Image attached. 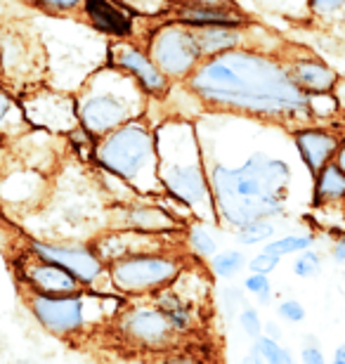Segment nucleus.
<instances>
[{
	"mask_svg": "<svg viewBox=\"0 0 345 364\" xmlns=\"http://www.w3.org/2000/svg\"><path fill=\"white\" fill-rule=\"evenodd\" d=\"M185 83L216 114H239L289 130L312 121L307 92L293 81L286 62L253 48L208 57Z\"/></svg>",
	"mask_w": 345,
	"mask_h": 364,
	"instance_id": "obj_1",
	"label": "nucleus"
},
{
	"mask_svg": "<svg viewBox=\"0 0 345 364\" xmlns=\"http://www.w3.org/2000/svg\"><path fill=\"white\" fill-rule=\"evenodd\" d=\"M216 213L225 225L241 230L255 220L284 215L293 178L291 164L267 151H251L239 166L206 161Z\"/></svg>",
	"mask_w": 345,
	"mask_h": 364,
	"instance_id": "obj_2",
	"label": "nucleus"
},
{
	"mask_svg": "<svg viewBox=\"0 0 345 364\" xmlns=\"http://www.w3.org/2000/svg\"><path fill=\"white\" fill-rule=\"evenodd\" d=\"M154 135L164 189L182 206L196 210V215L213 220L218 213L196 126L187 116H171L154 128Z\"/></svg>",
	"mask_w": 345,
	"mask_h": 364,
	"instance_id": "obj_3",
	"label": "nucleus"
},
{
	"mask_svg": "<svg viewBox=\"0 0 345 364\" xmlns=\"http://www.w3.org/2000/svg\"><path fill=\"white\" fill-rule=\"evenodd\" d=\"M147 97L149 95L133 76L109 64L87 78L83 90L73 97L78 126L85 128L95 140H100L112 130L142 119L147 112Z\"/></svg>",
	"mask_w": 345,
	"mask_h": 364,
	"instance_id": "obj_4",
	"label": "nucleus"
},
{
	"mask_svg": "<svg viewBox=\"0 0 345 364\" xmlns=\"http://www.w3.org/2000/svg\"><path fill=\"white\" fill-rule=\"evenodd\" d=\"M92 154L102 168L126 180L135 192L154 194L164 189L159 178L156 135L144 119H135L95 140Z\"/></svg>",
	"mask_w": 345,
	"mask_h": 364,
	"instance_id": "obj_5",
	"label": "nucleus"
},
{
	"mask_svg": "<svg viewBox=\"0 0 345 364\" xmlns=\"http://www.w3.org/2000/svg\"><path fill=\"white\" fill-rule=\"evenodd\" d=\"M147 53L171 81H187L203 62L196 31L175 19L164 21L149 33Z\"/></svg>",
	"mask_w": 345,
	"mask_h": 364,
	"instance_id": "obj_6",
	"label": "nucleus"
},
{
	"mask_svg": "<svg viewBox=\"0 0 345 364\" xmlns=\"http://www.w3.org/2000/svg\"><path fill=\"white\" fill-rule=\"evenodd\" d=\"M180 272V263L161 253H133L112 263V282L126 294H144L171 284Z\"/></svg>",
	"mask_w": 345,
	"mask_h": 364,
	"instance_id": "obj_7",
	"label": "nucleus"
},
{
	"mask_svg": "<svg viewBox=\"0 0 345 364\" xmlns=\"http://www.w3.org/2000/svg\"><path fill=\"white\" fill-rule=\"evenodd\" d=\"M28 305H31L36 319L48 331L60 333V336H71V333H76L85 326V298L78 294H69V296L33 294Z\"/></svg>",
	"mask_w": 345,
	"mask_h": 364,
	"instance_id": "obj_8",
	"label": "nucleus"
},
{
	"mask_svg": "<svg viewBox=\"0 0 345 364\" xmlns=\"http://www.w3.org/2000/svg\"><path fill=\"white\" fill-rule=\"evenodd\" d=\"M109 64H114V67L133 76L149 97H164L171 90V78L156 67V62L152 60L149 53L135 46V43L116 41L109 48Z\"/></svg>",
	"mask_w": 345,
	"mask_h": 364,
	"instance_id": "obj_9",
	"label": "nucleus"
},
{
	"mask_svg": "<svg viewBox=\"0 0 345 364\" xmlns=\"http://www.w3.org/2000/svg\"><path fill=\"white\" fill-rule=\"evenodd\" d=\"M31 253L43 260H53V263L67 267L80 284H95L105 274V263H102L100 253L95 249H87V246L31 242Z\"/></svg>",
	"mask_w": 345,
	"mask_h": 364,
	"instance_id": "obj_10",
	"label": "nucleus"
},
{
	"mask_svg": "<svg viewBox=\"0 0 345 364\" xmlns=\"http://www.w3.org/2000/svg\"><path fill=\"white\" fill-rule=\"evenodd\" d=\"M291 142L296 147L300 161L307 168V173L314 178L324 168L327 164H331L336 159V151L341 147L343 135L329 128H317V126H298L291 130Z\"/></svg>",
	"mask_w": 345,
	"mask_h": 364,
	"instance_id": "obj_11",
	"label": "nucleus"
},
{
	"mask_svg": "<svg viewBox=\"0 0 345 364\" xmlns=\"http://www.w3.org/2000/svg\"><path fill=\"white\" fill-rule=\"evenodd\" d=\"M173 19L189 28H206V26H230L244 28L248 17L232 3H187L178 0L173 7Z\"/></svg>",
	"mask_w": 345,
	"mask_h": 364,
	"instance_id": "obj_12",
	"label": "nucleus"
},
{
	"mask_svg": "<svg viewBox=\"0 0 345 364\" xmlns=\"http://www.w3.org/2000/svg\"><path fill=\"white\" fill-rule=\"evenodd\" d=\"M121 329L126 331L130 341H135L139 346L147 348H166L175 336V326L171 324L164 312L156 310H130L121 319Z\"/></svg>",
	"mask_w": 345,
	"mask_h": 364,
	"instance_id": "obj_13",
	"label": "nucleus"
},
{
	"mask_svg": "<svg viewBox=\"0 0 345 364\" xmlns=\"http://www.w3.org/2000/svg\"><path fill=\"white\" fill-rule=\"evenodd\" d=\"M83 14L97 31L112 38H130L135 31V14L119 0H85Z\"/></svg>",
	"mask_w": 345,
	"mask_h": 364,
	"instance_id": "obj_14",
	"label": "nucleus"
},
{
	"mask_svg": "<svg viewBox=\"0 0 345 364\" xmlns=\"http://www.w3.org/2000/svg\"><path fill=\"white\" fill-rule=\"evenodd\" d=\"M21 277H24L31 289H36L38 294H48V296H69V294H78V289H80L78 287L80 282L67 270V267L57 265L53 260H43V258L21 267Z\"/></svg>",
	"mask_w": 345,
	"mask_h": 364,
	"instance_id": "obj_15",
	"label": "nucleus"
},
{
	"mask_svg": "<svg viewBox=\"0 0 345 364\" xmlns=\"http://www.w3.org/2000/svg\"><path fill=\"white\" fill-rule=\"evenodd\" d=\"M24 114L38 126L53 128V130H64L73 128V123H78L76 116V100H69L64 95H46V97H33L28 105L24 102Z\"/></svg>",
	"mask_w": 345,
	"mask_h": 364,
	"instance_id": "obj_16",
	"label": "nucleus"
},
{
	"mask_svg": "<svg viewBox=\"0 0 345 364\" xmlns=\"http://www.w3.org/2000/svg\"><path fill=\"white\" fill-rule=\"evenodd\" d=\"M289 67V74L293 76L300 88L307 95L312 92H334L336 85L341 83L339 74L329 67L327 62L317 60V57L303 55V57H293V60H284Z\"/></svg>",
	"mask_w": 345,
	"mask_h": 364,
	"instance_id": "obj_17",
	"label": "nucleus"
},
{
	"mask_svg": "<svg viewBox=\"0 0 345 364\" xmlns=\"http://www.w3.org/2000/svg\"><path fill=\"white\" fill-rule=\"evenodd\" d=\"M314 187H312V206L314 208H327L334 206V203L345 201V173L341 171V166L331 161L322 168L317 176L312 178Z\"/></svg>",
	"mask_w": 345,
	"mask_h": 364,
	"instance_id": "obj_18",
	"label": "nucleus"
},
{
	"mask_svg": "<svg viewBox=\"0 0 345 364\" xmlns=\"http://www.w3.org/2000/svg\"><path fill=\"white\" fill-rule=\"evenodd\" d=\"M194 31H196V41H199L203 60L220 57L237 48H244V33H241V28L206 26V28H194Z\"/></svg>",
	"mask_w": 345,
	"mask_h": 364,
	"instance_id": "obj_19",
	"label": "nucleus"
},
{
	"mask_svg": "<svg viewBox=\"0 0 345 364\" xmlns=\"http://www.w3.org/2000/svg\"><path fill=\"white\" fill-rule=\"evenodd\" d=\"M128 225L137 232H168L178 228V220L164 208L137 206L128 210Z\"/></svg>",
	"mask_w": 345,
	"mask_h": 364,
	"instance_id": "obj_20",
	"label": "nucleus"
},
{
	"mask_svg": "<svg viewBox=\"0 0 345 364\" xmlns=\"http://www.w3.org/2000/svg\"><path fill=\"white\" fill-rule=\"evenodd\" d=\"M156 303H159V310L171 319V324L178 331H185L189 326V322H192V315H189L187 303L182 301L175 291H161V294L156 296Z\"/></svg>",
	"mask_w": 345,
	"mask_h": 364,
	"instance_id": "obj_21",
	"label": "nucleus"
},
{
	"mask_svg": "<svg viewBox=\"0 0 345 364\" xmlns=\"http://www.w3.org/2000/svg\"><path fill=\"white\" fill-rule=\"evenodd\" d=\"M244 267H246V256H244V251H239V249L220 251L211 258V270L216 277H220V279H232V277H237Z\"/></svg>",
	"mask_w": 345,
	"mask_h": 364,
	"instance_id": "obj_22",
	"label": "nucleus"
},
{
	"mask_svg": "<svg viewBox=\"0 0 345 364\" xmlns=\"http://www.w3.org/2000/svg\"><path fill=\"white\" fill-rule=\"evenodd\" d=\"M312 244H314L312 235H286V237H279V239H270L262 251L284 258V256H291V253H300V251L310 249Z\"/></svg>",
	"mask_w": 345,
	"mask_h": 364,
	"instance_id": "obj_23",
	"label": "nucleus"
},
{
	"mask_svg": "<svg viewBox=\"0 0 345 364\" xmlns=\"http://www.w3.org/2000/svg\"><path fill=\"white\" fill-rule=\"evenodd\" d=\"M275 223L272 220H255L251 225H246V228L237 230V242L239 244H246V246H253V244H260V242H270V239L275 237Z\"/></svg>",
	"mask_w": 345,
	"mask_h": 364,
	"instance_id": "obj_24",
	"label": "nucleus"
},
{
	"mask_svg": "<svg viewBox=\"0 0 345 364\" xmlns=\"http://www.w3.org/2000/svg\"><path fill=\"white\" fill-rule=\"evenodd\" d=\"M189 246H192V251L196 256L201 258H213L218 253V242L216 237L211 235V232L203 228V225H192L189 228Z\"/></svg>",
	"mask_w": 345,
	"mask_h": 364,
	"instance_id": "obj_25",
	"label": "nucleus"
},
{
	"mask_svg": "<svg viewBox=\"0 0 345 364\" xmlns=\"http://www.w3.org/2000/svg\"><path fill=\"white\" fill-rule=\"evenodd\" d=\"M119 3L133 14H144V17H161L173 12L175 7V0H119Z\"/></svg>",
	"mask_w": 345,
	"mask_h": 364,
	"instance_id": "obj_26",
	"label": "nucleus"
},
{
	"mask_svg": "<svg viewBox=\"0 0 345 364\" xmlns=\"http://www.w3.org/2000/svg\"><path fill=\"white\" fill-rule=\"evenodd\" d=\"M253 348L262 355V358H265L267 364H296V362H293V358H291V353L286 350V348L279 346L277 341L270 338V336L255 338Z\"/></svg>",
	"mask_w": 345,
	"mask_h": 364,
	"instance_id": "obj_27",
	"label": "nucleus"
},
{
	"mask_svg": "<svg viewBox=\"0 0 345 364\" xmlns=\"http://www.w3.org/2000/svg\"><path fill=\"white\" fill-rule=\"evenodd\" d=\"M322 272V258L317 251L305 249L298 253L296 263H293V274L300 277V279H312Z\"/></svg>",
	"mask_w": 345,
	"mask_h": 364,
	"instance_id": "obj_28",
	"label": "nucleus"
},
{
	"mask_svg": "<svg viewBox=\"0 0 345 364\" xmlns=\"http://www.w3.org/2000/svg\"><path fill=\"white\" fill-rule=\"evenodd\" d=\"M244 289L248 291V294H253L255 298H258L260 303H270V298H272V284H270L267 274L251 272V277H246Z\"/></svg>",
	"mask_w": 345,
	"mask_h": 364,
	"instance_id": "obj_29",
	"label": "nucleus"
},
{
	"mask_svg": "<svg viewBox=\"0 0 345 364\" xmlns=\"http://www.w3.org/2000/svg\"><path fill=\"white\" fill-rule=\"evenodd\" d=\"M307 12L322 19H331L345 12V0H307Z\"/></svg>",
	"mask_w": 345,
	"mask_h": 364,
	"instance_id": "obj_30",
	"label": "nucleus"
},
{
	"mask_svg": "<svg viewBox=\"0 0 345 364\" xmlns=\"http://www.w3.org/2000/svg\"><path fill=\"white\" fill-rule=\"evenodd\" d=\"M239 324H241V331L246 336H251L253 341L260 338V331H262V322H260V315L255 308H244L239 312Z\"/></svg>",
	"mask_w": 345,
	"mask_h": 364,
	"instance_id": "obj_31",
	"label": "nucleus"
},
{
	"mask_svg": "<svg viewBox=\"0 0 345 364\" xmlns=\"http://www.w3.org/2000/svg\"><path fill=\"white\" fill-rule=\"evenodd\" d=\"M220 305H223L225 315L234 317L239 312V308L244 305V291L237 287H227L223 289V296H220Z\"/></svg>",
	"mask_w": 345,
	"mask_h": 364,
	"instance_id": "obj_32",
	"label": "nucleus"
},
{
	"mask_svg": "<svg viewBox=\"0 0 345 364\" xmlns=\"http://www.w3.org/2000/svg\"><path fill=\"white\" fill-rule=\"evenodd\" d=\"M33 3L50 14H67V12H76L78 7H83L85 0H33Z\"/></svg>",
	"mask_w": 345,
	"mask_h": 364,
	"instance_id": "obj_33",
	"label": "nucleus"
},
{
	"mask_svg": "<svg viewBox=\"0 0 345 364\" xmlns=\"http://www.w3.org/2000/svg\"><path fill=\"white\" fill-rule=\"evenodd\" d=\"M279 260H282L279 256H272V253L262 251V253H258V256H253L251 260H248V270L258 272V274H270V272L277 270Z\"/></svg>",
	"mask_w": 345,
	"mask_h": 364,
	"instance_id": "obj_34",
	"label": "nucleus"
},
{
	"mask_svg": "<svg viewBox=\"0 0 345 364\" xmlns=\"http://www.w3.org/2000/svg\"><path fill=\"white\" fill-rule=\"evenodd\" d=\"M277 312H279V317L291 324H298L305 319V308L298 301H282L277 305Z\"/></svg>",
	"mask_w": 345,
	"mask_h": 364,
	"instance_id": "obj_35",
	"label": "nucleus"
},
{
	"mask_svg": "<svg viewBox=\"0 0 345 364\" xmlns=\"http://www.w3.org/2000/svg\"><path fill=\"white\" fill-rule=\"evenodd\" d=\"M300 362L303 364H327L324 353H322V348L314 336L305 338V346H303V350H300Z\"/></svg>",
	"mask_w": 345,
	"mask_h": 364,
	"instance_id": "obj_36",
	"label": "nucleus"
},
{
	"mask_svg": "<svg viewBox=\"0 0 345 364\" xmlns=\"http://www.w3.org/2000/svg\"><path fill=\"white\" fill-rule=\"evenodd\" d=\"M12 112H14V100L0 88V135H3V128L10 123Z\"/></svg>",
	"mask_w": 345,
	"mask_h": 364,
	"instance_id": "obj_37",
	"label": "nucleus"
},
{
	"mask_svg": "<svg viewBox=\"0 0 345 364\" xmlns=\"http://www.w3.org/2000/svg\"><path fill=\"white\" fill-rule=\"evenodd\" d=\"M331 256H334V260H336L339 265H345V239H341V242L334 246Z\"/></svg>",
	"mask_w": 345,
	"mask_h": 364,
	"instance_id": "obj_38",
	"label": "nucleus"
},
{
	"mask_svg": "<svg viewBox=\"0 0 345 364\" xmlns=\"http://www.w3.org/2000/svg\"><path fill=\"white\" fill-rule=\"evenodd\" d=\"M241 364H267V362H265V358H262L258 350H255V348H251V353H248L246 358L241 360Z\"/></svg>",
	"mask_w": 345,
	"mask_h": 364,
	"instance_id": "obj_39",
	"label": "nucleus"
},
{
	"mask_svg": "<svg viewBox=\"0 0 345 364\" xmlns=\"http://www.w3.org/2000/svg\"><path fill=\"white\" fill-rule=\"evenodd\" d=\"M336 164L341 166V171L345 173V135H343V140H341V147H339V151H336V159H334Z\"/></svg>",
	"mask_w": 345,
	"mask_h": 364,
	"instance_id": "obj_40",
	"label": "nucleus"
},
{
	"mask_svg": "<svg viewBox=\"0 0 345 364\" xmlns=\"http://www.w3.org/2000/svg\"><path fill=\"white\" fill-rule=\"evenodd\" d=\"M265 333H267L270 338H275V341H279V336H282V331H279V326L275 322L265 324Z\"/></svg>",
	"mask_w": 345,
	"mask_h": 364,
	"instance_id": "obj_41",
	"label": "nucleus"
},
{
	"mask_svg": "<svg viewBox=\"0 0 345 364\" xmlns=\"http://www.w3.org/2000/svg\"><path fill=\"white\" fill-rule=\"evenodd\" d=\"M331 364H345V343L336 348V353H334V360Z\"/></svg>",
	"mask_w": 345,
	"mask_h": 364,
	"instance_id": "obj_42",
	"label": "nucleus"
},
{
	"mask_svg": "<svg viewBox=\"0 0 345 364\" xmlns=\"http://www.w3.org/2000/svg\"><path fill=\"white\" fill-rule=\"evenodd\" d=\"M260 3H272V7H275V10H286V12H289V7H286V3H291V0H260Z\"/></svg>",
	"mask_w": 345,
	"mask_h": 364,
	"instance_id": "obj_43",
	"label": "nucleus"
},
{
	"mask_svg": "<svg viewBox=\"0 0 345 364\" xmlns=\"http://www.w3.org/2000/svg\"><path fill=\"white\" fill-rule=\"evenodd\" d=\"M336 90L341 92V97H339V105H341V112L345 114V81H341L339 85H336Z\"/></svg>",
	"mask_w": 345,
	"mask_h": 364,
	"instance_id": "obj_44",
	"label": "nucleus"
},
{
	"mask_svg": "<svg viewBox=\"0 0 345 364\" xmlns=\"http://www.w3.org/2000/svg\"><path fill=\"white\" fill-rule=\"evenodd\" d=\"M187 3H230V0H187Z\"/></svg>",
	"mask_w": 345,
	"mask_h": 364,
	"instance_id": "obj_45",
	"label": "nucleus"
},
{
	"mask_svg": "<svg viewBox=\"0 0 345 364\" xmlns=\"http://www.w3.org/2000/svg\"><path fill=\"white\" fill-rule=\"evenodd\" d=\"M166 364H199V362H194V360H171Z\"/></svg>",
	"mask_w": 345,
	"mask_h": 364,
	"instance_id": "obj_46",
	"label": "nucleus"
},
{
	"mask_svg": "<svg viewBox=\"0 0 345 364\" xmlns=\"http://www.w3.org/2000/svg\"><path fill=\"white\" fill-rule=\"evenodd\" d=\"M19 364H33V362H19Z\"/></svg>",
	"mask_w": 345,
	"mask_h": 364,
	"instance_id": "obj_47",
	"label": "nucleus"
},
{
	"mask_svg": "<svg viewBox=\"0 0 345 364\" xmlns=\"http://www.w3.org/2000/svg\"><path fill=\"white\" fill-rule=\"evenodd\" d=\"M343 215H345V201H343Z\"/></svg>",
	"mask_w": 345,
	"mask_h": 364,
	"instance_id": "obj_48",
	"label": "nucleus"
},
{
	"mask_svg": "<svg viewBox=\"0 0 345 364\" xmlns=\"http://www.w3.org/2000/svg\"><path fill=\"white\" fill-rule=\"evenodd\" d=\"M175 3H178V0H175Z\"/></svg>",
	"mask_w": 345,
	"mask_h": 364,
	"instance_id": "obj_49",
	"label": "nucleus"
}]
</instances>
